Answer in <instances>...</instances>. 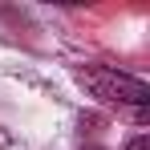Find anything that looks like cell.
I'll return each mask as SVG.
<instances>
[{"label":"cell","instance_id":"1","mask_svg":"<svg viewBox=\"0 0 150 150\" xmlns=\"http://www.w3.org/2000/svg\"><path fill=\"white\" fill-rule=\"evenodd\" d=\"M77 81H81L98 101H105V105L142 110V105L150 101V85H146V81L122 73V69H114V65H85V69L77 73Z\"/></svg>","mask_w":150,"mask_h":150},{"label":"cell","instance_id":"2","mask_svg":"<svg viewBox=\"0 0 150 150\" xmlns=\"http://www.w3.org/2000/svg\"><path fill=\"white\" fill-rule=\"evenodd\" d=\"M126 150H150V138H146V134H138V138L126 142Z\"/></svg>","mask_w":150,"mask_h":150}]
</instances>
